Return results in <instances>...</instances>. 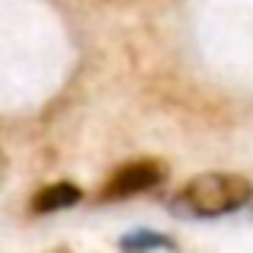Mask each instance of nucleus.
<instances>
[{"instance_id": "1", "label": "nucleus", "mask_w": 253, "mask_h": 253, "mask_svg": "<svg viewBox=\"0 0 253 253\" xmlns=\"http://www.w3.org/2000/svg\"><path fill=\"white\" fill-rule=\"evenodd\" d=\"M250 199H253V183L241 173H202V176H192L176 192L179 209L199 218H218L228 211H237Z\"/></svg>"}, {"instance_id": "2", "label": "nucleus", "mask_w": 253, "mask_h": 253, "mask_svg": "<svg viewBox=\"0 0 253 253\" xmlns=\"http://www.w3.org/2000/svg\"><path fill=\"white\" fill-rule=\"evenodd\" d=\"M164 176H167V167H164L161 161L125 164V167H119L109 176V183L99 189V199H128V196H138V192L164 183Z\"/></svg>"}, {"instance_id": "3", "label": "nucleus", "mask_w": 253, "mask_h": 253, "mask_svg": "<svg viewBox=\"0 0 253 253\" xmlns=\"http://www.w3.org/2000/svg\"><path fill=\"white\" fill-rule=\"evenodd\" d=\"M84 199V192L77 189L74 183H55V186H45L42 192H36L32 199V211L45 215V211H61V209H71Z\"/></svg>"}, {"instance_id": "4", "label": "nucleus", "mask_w": 253, "mask_h": 253, "mask_svg": "<svg viewBox=\"0 0 253 253\" xmlns=\"http://www.w3.org/2000/svg\"><path fill=\"white\" fill-rule=\"evenodd\" d=\"M125 247H151V244H167L164 237H151V234H141V237H125Z\"/></svg>"}, {"instance_id": "5", "label": "nucleus", "mask_w": 253, "mask_h": 253, "mask_svg": "<svg viewBox=\"0 0 253 253\" xmlns=\"http://www.w3.org/2000/svg\"><path fill=\"white\" fill-rule=\"evenodd\" d=\"M0 173H3V154H0Z\"/></svg>"}]
</instances>
